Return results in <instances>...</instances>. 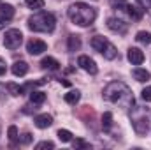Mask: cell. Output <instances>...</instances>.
<instances>
[{
    "label": "cell",
    "mask_w": 151,
    "mask_h": 150,
    "mask_svg": "<svg viewBox=\"0 0 151 150\" xmlns=\"http://www.w3.org/2000/svg\"><path fill=\"white\" fill-rule=\"evenodd\" d=\"M104 99H107L109 103H114V104H119L123 108H130L134 104L132 90L123 81H111L104 88Z\"/></svg>",
    "instance_id": "1"
},
{
    "label": "cell",
    "mask_w": 151,
    "mask_h": 150,
    "mask_svg": "<svg viewBox=\"0 0 151 150\" xmlns=\"http://www.w3.org/2000/svg\"><path fill=\"white\" fill-rule=\"evenodd\" d=\"M69 18L79 27H90L97 18V11L84 2H76L69 7Z\"/></svg>",
    "instance_id": "2"
},
{
    "label": "cell",
    "mask_w": 151,
    "mask_h": 150,
    "mask_svg": "<svg viewBox=\"0 0 151 150\" xmlns=\"http://www.w3.org/2000/svg\"><path fill=\"white\" fill-rule=\"evenodd\" d=\"M55 25H56V18L53 12H47V11H39L28 18V28L34 32H47L49 34L55 30Z\"/></svg>",
    "instance_id": "3"
},
{
    "label": "cell",
    "mask_w": 151,
    "mask_h": 150,
    "mask_svg": "<svg viewBox=\"0 0 151 150\" xmlns=\"http://www.w3.org/2000/svg\"><path fill=\"white\" fill-rule=\"evenodd\" d=\"M90 44H91V48L95 50V51H99L104 58H107V60H114L116 57H118V50L114 48V44H111L109 41L106 37H102V36H95V37L90 41Z\"/></svg>",
    "instance_id": "4"
},
{
    "label": "cell",
    "mask_w": 151,
    "mask_h": 150,
    "mask_svg": "<svg viewBox=\"0 0 151 150\" xmlns=\"http://www.w3.org/2000/svg\"><path fill=\"white\" fill-rule=\"evenodd\" d=\"M23 42V34L16 28H11L5 32V37H4V46L7 50H18Z\"/></svg>",
    "instance_id": "5"
},
{
    "label": "cell",
    "mask_w": 151,
    "mask_h": 150,
    "mask_svg": "<svg viewBox=\"0 0 151 150\" xmlns=\"http://www.w3.org/2000/svg\"><path fill=\"white\" fill-rule=\"evenodd\" d=\"M46 50H47V44L44 41H40V39H30L28 44H27V51L30 55H40Z\"/></svg>",
    "instance_id": "6"
},
{
    "label": "cell",
    "mask_w": 151,
    "mask_h": 150,
    "mask_svg": "<svg viewBox=\"0 0 151 150\" xmlns=\"http://www.w3.org/2000/svg\"><path fill=\"white\" fill-rule=\"evenodd\" d=\"M77 66L81 67V69H84L86 73H90V74H97V64H95V60H91L90 57H86V55H81L79 58H77Z\"/></svg>",
    "instance_id": "7"
},
{
    "label": "cell",
    "mask_w": 151,
    "mask_h": 150,
    "mask_svg": "<svg viewBox=\"0 0 151 150\" xmlns=\"http://www.w3.org/2000/svg\"><path fill=\"white\" fill-rule=\"evenodd\" d=\"M107 27H109V30H113V32L119 34V36H125L127 30H128V25L125 21L118 20V18H109L107 20Z\"/></svg>",
    "instance_id": "8"
},
{
    "label": "cell",
    "mask_w": 151,
    "mask_h": 150,
    "mask_svg": "<svg viewBox=\"0 0 151 150\" xmlns=\"http://www.w3.org/2000/svg\"><path fill=\"white\" fill-rule=\"evenodd\" d=\"M127 57H128V62L134 64V66H141V64L144 62V53H142L139 48H130Z\"/></svg>",
    "instance_id": "9"
},
{
    "label": "cell",
    "mask_w": 151,
    "mask_h": 150,
    "mask_svg": "<svg viewBox=\"0 0 151 150\" xmlns=\"http://www.w3.org/2000/svg\"><path fill=\"white\" fill-rule=\"evenodd\" d=\"M34 122H35V125H37L39 129H47V127L53 124V117L47 115V113H44V115H37Z\"/></svg>",
    "instance_id": "10"
},
{
    "label": "cell",
    "mask_w": 151,
    "mask_h": 150,
    "mask_svg": "<svg viewBox=\"0 0 151 150\" xmlns=\"http://www.w3.org/2000/svg\"><path fill=\"white\" fill-rule=\"evenodd\" d=\"M28 73V64L25 60H16L12 64V74L14 76H25Z\"/></svg>",
    "instance_id": "11"
},
{
    "label": "cell",
    "mask_w": 151,
    "mask_h": 150,
    "mask_svg": "<svg viewBox=\"0 0 151 150\" xmlns=\"http://www.w3.org/2000/svg\"><path fill=\"white\" fill-rule=\"evenodd\" d=\"M40 67H42V69H47V71H58V69H60V62L55 60L53 57H46V58L40 62Z\"/></svg>",
    "instance_id": "12"
},
{
    "label": "cell",
    "mask_w": 151,
    "mask_h": 150,
    "mask_svg": "<svg viewBox=\"0 0 151 150\" xmlns=\"http://www.w3.org/2000/svg\"><path fill=\"white\" fill-rule=\"evenodd\" d=\"M134 129L137 134H144L148 131V117H141V118L134 120Z\"/></svg>",
    "instance_id": "13"
},
{
    "label": "cell",
    "mask_w": 151,
    "mask_h": 150,
    "mask_svg": "<svg viewBox=\"0 0 151 150\" xmlns=\"http://www.w3.org/2000/svg\"><path fill=\"white\" fill-rule=\"evenodd\" d=\"M0 18H4L5 21H7V20H12V18H14V9H12V5L0 2Z\"/></svg>",
    "instance_id": "14"
},
{
    "label": "cell",
    "mask_w": 151,
    "mask_h": 150,
    "mask_svg": "<svg viewBox=\"0 0 151 150\" xmlns=\"http://www.w3.org/2000/svg\"><path fill=\"white\" fill-rule=\"evenodd\" d=\"M125 11L128 12V16H130L134 21H139V20L142 18V14H144V9H139V7H135V5H127Z\"/></svg>",
    "instance_id": "15"
},
{
    "label": "cell",
    "mask_w": 151,
    "mask_h": 150,
    "mask_svg": "<svg viewBox=\"0 0 151 150\" xmlns=\"http://www.w3.org/2000/svg\"><path fill=\"white\" fill-rule=\"evenodd\" d=\"M132 74H134V78H135L137 81H141V83L148 81V79L151 78V74L146 71V69H134V71H132Z\"/></svg>",
    "instance_id": "16"
},
{
    "label": "cell",
    "mask_w": 151,
    "mask_h": 150,
    "mask_svg": "<svg viewBox=\"0 0 151 150\" xmlns=\"http://www.w3.org/2000/svg\"><path fill=\"white\" fill-rule=\"evenodd\" d=\"M65 103H69V104H76V103H79V99H81V92L79 90H70L69 94H65Z\"/></svg>",
    "instance_id": "17"
},
{
    "label": "cell",
    "mask_w": 151,
    "mask_h": 150,
    "mask_svg": "<svg viewBox=\"0 0 151 150\" xmlns=\"http://www.w3.org/2000/svg\"><path fill=\"white\" fill-rule=\"evenodd\" d=\"M111 125H113V113L106 111L104 117H102V127H104L106 133H109V131H111Z\"/></svg>",
    "instance_id": "18"
},
{
    "label": "cell",
    "mask_w": 151,
    "mask_h": 150,
    "mask_svg": "<svg viewBox=\"0 0 151 150\" xmlns=\"http://www.w3.org/2000/svg\"><path fill=\"white\" fill-rule=\"evenodd\" d=\"M67 48H69V51H77L81 48V39H79V36H70Z\"/></svg>",
    "instance_id": "19"
},
{
    "label": "cell",
    "mask_w": 151,
    "mask_h": 150,
    "mask_svg": "<svg viewBox=\"0 0 151 150\" xmlns=\"http://www.w3.org/2000/svg\"><path fill=\"white\" fill-rule=\"evenodd\" d=\"M137 42H141V44H151V32H146V30H141V32H137Z\"/></svg>",
    "instance_id": "20"
},
{
    "label": "cell",
    "mask_w": 151,
    "mask_h": 150,
    "mask_svg": "<svg viewBox=\"0 0 151 150\" xmlns=\"http://www.w3.org/2000/svg\"><path fill=\"white\" fill-rule=\"evenodd\" d=\"M7 90H9V94L11 95H14V97H18V95H21L25 90H23V87H19V85H16V83H7Z\"/></svg>",
    "instance_id": "21"
},
{
    "label": "cell",
    "mask_w": 151,
    "mask_h": 150,
    "mask_svg": "<svg viewBox=\"0 0 151 150\" xmlns=\"http://www.w3.org/2000/svg\"><path fill=\"white\" fill-rule=\"evenodd\" d=\"M30 101H32L34 104H42V103L46 101V94H44V92H32V94H30Z\"/></svg>",
    "instance_id": "22"
},
{
    "label": "cell",
    "mask_w": 151,
    "mask_h": 150,
    "mask_svg": "<svg viewBox=\"0 0 151 150\" xmlns=\"http://www.w3.org/2000/svg\"><path fill=\"white\" fill-rule=\"evenodd\" d=\"M58 138H60V141L67 143V141H70V140H72V133H70V131H67V129H60V131H58Z\"/></svg>",
    "instance_id": "23"
},
{
    "label": "cell",
    "mask_w": 151,
    "mask_h": 150,
    "mask_svg": "<svg viewBox=\"0 0 151 150\" xmlns=\"http://www.w3.org/2000/svg\"><path fill=\"white\" fill-rule=\"evenodd\" d=\"M25 4L30 7V9H42L44 7V0H25Z\"/></svg>",
    "instance_id": "24"
},
{
    "label": "cell",
    "mask_w": 151,
    "mask_h": 150,
    "mask_svg": "<svg viewBox=\"0 0 151 150\" xmlns=\"http://www.w3.org/2000/svg\"><path fill=\"white\" fill-rule=\"evenodd\" d=\"M9 140H11L12 143H14L16 140H19V138H18V129H16V125H11V127H9Z\"/></svg>",
    "instance_id": "25"
},
{
    "label": "cell",
    "mask_w": 151,
    "mask_h": 150,
    "mask_svg": "<svg viewBox=\"0 0 151 150\" xmlns=\"http://www.w3.org/2000/svg\"><path fill=\"white\" fill-rule=\"evenodd\" d=\"M72 145H74V149H90V143H86L84 140H76Z\"/></svg>",
    "instance_id": "26"
},
{
    "label": "cell",
    "mask_w": 151,
    "mask_h": 150,
    "mask_svg": "<svg viewBox=\"0 0 151 150\" xmlns=\"http://www.w3.org/2000/svg\"><path fill=\"white\" fill-rule=\"evenodd\" d=\"M30 141H32V134H30V133L21 134V138H19V143H21V145H28Z\"/></svg>",
    "instance_id": "27"
},
{
    "label": "cell",
    "mask_w": 151,
    "mask_h": 150,
    "mask_svg": "<svg viewBox=\"0 0 151 150\" xmlns=\"http://www.w3.org/2000/svg\"><path fill=\"white\" fill-rule=\"evenodd\" d=\"M35 149L37 150H40V149H55V143H53V141H42V143H39Z\"/></svg>",
    "instance_id": "28"
},
{
    "label": "cell",
    "mask_w": 151,
    "mask_h": 150,
    "mask_svg": "<svg viewBox=\"0 0 151 150\" xmlns=\"http://www.w3.org/2000/svg\"><path fill=\"white\" fill-rule=\"evenodd\" d=\"M142 99H144L146 103L151 101V87H146V88L142 90Z\"/></svg>",
    "instance_id": "29"
},
{
    "label": "cell",
    "mask_w": 151,
    "mask_h": 150,
    "mask_svg": "<svg viewBox=\"0 0 151 150\" xmlns=\"http://www.w3.org/2000/svg\"><path fill=\"white\" fill-rule=\"evenodd\" d=\"M137 2L142 5V9H144V11H148V12L151 14V0H137Z\"/></svg>",
    "instance_id": "30"
},
{
    "label": "cell",
    "mask_w": 151,
    "mask_h": 150,
    "mask_svg": "<svg viewBox=\"0 0 151 150\" xmlns=\"http://www.w3.org/2000/svg\"><path fill=\"white\" fill-rule=\"evenodd\" d=\"M5 71H7V67H5V60L0 57V76L5 74Z\"/></svg>",
    "instance_id": "31"
},
{
    "label": "cell",
    "mask_w": 151,
    "mask_h": 150,
    "mask_svg": "<svg viewBox=\"0 0 151 150\" xmlns=\"http://www.w3.org/2000/svg\"><path fill=\"white\" fill-rule=\"evenodd\" d=\"M4 28H5V20L0 18V30H4Z\"/></svg>",
    "instance_id": "32"
}]
</instances>
